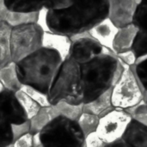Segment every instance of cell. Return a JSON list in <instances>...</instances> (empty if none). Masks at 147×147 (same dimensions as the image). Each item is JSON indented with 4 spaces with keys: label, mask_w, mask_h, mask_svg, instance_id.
Here are the masks:
<instances>
[{
    "label": "cell",
    "mask_w": 147,
    "mask_h": 147,
    "mask_svg": "<svg viewBox=\"0 0 147 147\" xmlns=\"http://www.w3.org/2000/svg\"><path fill=\"white\" fill-rule=\"evenodd\" d=\"M141 1H142V0H135V2H136L137 3H140Z\"/></svg>",
    "instance_id": "cell-38"
},
{
    "label": "cell",
    "mask_w": 147,
    "mask_h": 147,
    "mask_svg": "<svg viewBox=\"0 0 147 147\" xmlns=\"http://www.w3.org/2000/svg\"><path fill=\"white\" fill-rule=\"evenodd\" d=\"M107 146L106 143L99 137L96 132L91 133L85 138V147Z\"/></svg>",
    "instance_id": "cell-32"
},
{
    "label": "cell",
    "mask_w": 147,
    "mask_h": 147,
    "mask_svg": "<svg viewBox=\"0 0 147 147\" xmlns=\"http://www.w3.org/2000/svg\"><path fill=\"white\" fill-rule=\"evenodd\" d=\"M63 60L58 50L43 46L16 63L18 78L22 85L47 95Z\"/></svg>",
    "instance_id": "cell-2"
},
{
    "label": "cell",
    "mask_w": 147,
    "mask_h": 147,
    "mask_svg": "<svg viewBox=\"0 0 147 147\" xmlns=\"http://www.w3.org/2000/svg\"><path fill=\"white\" fill-rule=\"evenodd\" d=\"M16 96L19 99L20 102L25 109L27 114L28 115L29 118H33L42 108L35 100H34L27 92H25L23 90H20L16 92Z\"/></svg>",
    "instance_id": "cell-23"
},
{
    "label": "cell",
    "mask_w": 147,
    "mask_h": 147,
    "mask_svg": "<svg viewBox=\"0 0 147 147\" xmlns=\"http://www.w3.org/2000/svg\"><path fill=\"white\" fill-rule=\"evenodd\" d=\"M15 142L13 125L0 118V147H12Z\"/></svg>",
    "instance_id": "cell-25"
},
{
    "label": "cell",
    "mask_w": 147,
    "mask_h": 147,
    "mask_svg": "<svg viewBox=\"0 0 147 147\" xmlns=\"http://www.w3.org/2000/svg\"><path fill=\"white\" fill-rule=\"evenodd\" d=\"M132 51L136 57V62L147 56V31L139 29L134 38Z\"/></svg>",
    "instance_id": "cell-24"
},
{
    "label": "cell",
    "mask_w": 147,
    "mask_h": 147,
    "mask_svg": "<svg viewBox=\"0 0 147 147\" xmlns=\"http://www.w3.org/2000/svg\"><path fill=\"white\" fill-rule=\"evenodd\" d=\"M75 0H46L45 9L48 10H60L73 5Z\"/></svg>",
    "instance_id": "cell-31"
},
{
    "label": "cell",
    "mask_w": 147,
    "mask_h": 147,
    "mask_svg": "<svg viewBox=\"0 0 147 147\" xmlns=\"http://www.w3.org/2000/svg\"><path fill=\"white\" fill-rule=\"evenodd\" d=\"M112 102V88L96 99L84 104V112L91 113L100 117L114 109Z\"/></svg>",
    "instance_id": "cell-16"
},
{
    "label": "cell",
    "mask_w": 147,
    "mask_h": 147,
    "mask_svg": "<svg viewBox=\"0 0 147 147\" xmlns=\"http://www.w3.org/2000/svg\"><path fill=\"white\" fill-rule=\"evenodd\" d=\"M144 101V90L134 67L125 69L121 78L112 87V102L116 109H127Z\"/></svg>",
    "instance_id": "cell-7"
},
{
    "label": "cell",
    "mask_w": 147,
    "mask_h": 147,
    "mask_svg": "<svg viewBox=\"0 0 147 147\" xmlns=\"http://www.w3.org/2000/svg\"><path fill=\"white\" fill-rule=\"evenodd\" d=\"M40 12L24 13V12L10 11L8 10L1 3V9H0L1 20L8 22L11 27H15L28 22H38L40 19Z\"/></svg>",
    "instance_id": "cell-17"
},
{
    "label": "cell",
    "mask_w": 147,
    "mask_h": 147,
    "mask_svg": "<svg viewBox=\"0 0 147 147\" xmlns=\"http://www.w3.org/2000/svg\"><path fill=\"white\" fill-rule=\"evenodd\" d=\"M42 146L85 147V134L77 120L59 115L39 132Z\"/></svg>",
    "instance_id": "cell-5"
},
{
    "label": "cell",
    "mask_w": 147,
    "mask_h": 147,
    "mask_svg": "<svg viewBox=\"0 0 147 147\" xmlns=\"http://www.w3.org/2000/svg\"><path fill=\"white\" fill-rule=\"evenodd\" d=\"M0 118L12 125H22L30 118L16 96V91L9 90L0 83Z\"/></svg>",
    "instance_id": "cell-9"
},
{
    "label": "cell",
    "mask_w": 147,
    "mask_h": 147,
    "mask_svg": "<svg viewBox=\"0 0 147 147\" xmlns=\"http://www.w3.org/2000/svg\"><path fill=\"white\" fill-rule=\"evenodd\" d=\"M12 27L5 21H0V68L12 61L10 35Z\"/></svg>",
    "instance_id": "cell-19"
},
{
    "label": "cell",
    "mask_w": 147,
    "mask_h": 147,
    "mask_svg": "<svg viewBox=\"0 0 147 147\" xmlns=\"http://www.w3.org/2000/svg\"><path fill=\"white\" fill-rule=\"evenodd\" d=\"M13 129H14L15 141H16L22 135L30 132V121L22 125H13Z\"/></svg>",
    "instance_id": "cell-35"
},
{
    "label": "cell",
    "mask_w": 147,
    "mask_h": 147,
    "mask_svg": "<svg viewBox=\"0 0 147 147\" xmlns=\"http://www.w3.org/2000/svg\"><path fill=\"white\" fill-rule=\"evenodd\" d=\"M59 115L55 105L42 107L40 110L30 119V133L33 134L40 132V130L50 122L54 117Z\"/></svg>",
    "instance_id": "cell-20"
},
{
    "label": "cell",
    "mask_w": 147,
    "mask_h": 147,
    "mask_svg": "<svg viewBox=\"0 0 147 147\" xmlns=\"http://www.w3.org/2000/svg\"><path fill=\"white\" fill-rule=\"evenodd\" d=\"M118 29L119 28H117L109 18H107L95 28H93L91 30H90L89 33L104 47L112 49L113 40Z\"/></svg>",
    "instance_id": "cell-14"
},
{
    "label": "cell",
    "mask_w": 147,
    "mask_h": 147,
    "mask_svg": "<svg viewBox=\"0 0 147 147\" xmlns=\"http://www.w3.org/2000/svg\"><path fill=\"white\" fill-rule=\"evenodd\" d=\"M22 90H23L25 92H27L34 100H35L41 107H48L51 105L49 100H48V96L47 94H44L32 87L29 86H25L23 85Z\"/></svg>",
    "instance_id": "cell-30"
},
{
    "label": "cell",
    "mask_w": 147,
    "mask_h": 147,
    "mask_svg": "<svg viewBox=\"0 0 147 147\" xmlns=\"http://www.w3.org/2000/svg\"><path fill=\"white\" fill-rule=\"evenodd\" d=\"M72 40L70 36L46 31L44 34L43 46L58 50L63 59L70 57Z\"/></svg>",
    "instance_id": "cell-15"
},
{
    "label": "cell",
    "mask_w": 147,
    "mask_h": 147,
    "mask_svg": "<svg viewBox=\"0 0 147 147\" xmlns=\"http://www.w3.org/2000/svg\"><path fill=\"white\" fill-rule=\"evenodd\" d=\"M117 57L123 64L128 66H132L136 64V57L132 50L122 53H119L117 54Z\"/></svg>",
    "instance_id": "cell-34"
},
{
    "label": "cell",
    "mask_w": 147,
    "mask_h": 147,
    "mask_svg": "<svg viewBox=\"0 0 147 147\" xmlns=\"http://www.w3.org/2000/svg\"><path fill=\"white\" fill-rule=\"evenodd\" d=\"M119 62L117 54L106 47L104 53L81 65L84 103L96 99L115 85Z\"/></svg>",
    "instance_id": "cell-3"
},
{
    "label": "cell",
    "mask_w": 147,
    "mask_h": 147,
    "mask_svg": "<svg viewBox=\"0 0 147 147\" xmlns=\"http://www.w3.org/2000/svg\"><path fill=\"white\" fill-rule=\"evenodd\" d=\"M138 30L139 28L134 23L120 28L113 40V51L116 54H119L132 50L133 43Z\"/></svg>",
    "instance_id": "cell-12"
},
{
    "label": "cell",
    "mask_w": 147,
    "mask_h": 147,
    "mask_svg": "<svg viewBox=\"0 0 147 147\" xmlns=\"http://www.w3.org/2000/svg\"><path fill=\"white\" fill-rule=\"evenodd\" d=\"M107 146L128 147V145H127V142H126L122 138H121V139H119V140H115V141H114V142H112V143L109 144Z\"/></svg>",
    "instance_id": "cell-36"
},
{
    "label": "cell",
    "mask_w": 147,
    "mask_h": 147,
    "mask_svg": "<svg viewBox=\"0 0 147 147\" xmlns=\"http://www.w3.org/2000/svg\"><path fill=\"white\" fill-rule=\"evenodd\" d=\"M1 3L10 11L33 13L42 11L46 0H1Z\"/></svg>",
    "instance_id": "cell-18"
},
{
    "label": "cell",
    "mask_w": 147,
    "mask_h": 147,
    "mask_svg": "<svg viewBox=\"0 0 147 147\" xmlns=\"http://www.w3.org/2000/svg\"><path fill=\"white\" fill-rule=\"evenodd\" d=\"M13 147H34V134L29 132L22 135L14 142Z\"/></svg>",
    "instance_id": "cell-33"
},
{
    "label": "cell",
    "mask_w": 147,
    "mask_h": 147,
    "mask_svg": "<svg viewBox=\"0 0 147 147\" xmlns=\"http://www.w3.org/2000/svg\"><path fill=\"white\" fill-rule=\"evenodd\" d=\"M146 104H147V100H146Z\"/></svg>",
    "instance_id": "cell-40"
},
{
    "label": "cell",
    "mask_w": 147,
    "mask_h": 147,
    "mask_svg": "<svg viewBox=\"0 0 147 147\" xmlns=\"http://www.w3.org/2000/svg\"><path fill=\"white\" fill-rule=\"evenodd\" d=\"M0 83L5 88L16 92L22 88L23 85L18 78L15 62H10L0 68Z\"/></svg>",
    "instance_id": "cell-21"
},
{
    "label": "cell",
    "mask_w": 147,
    "mask_h": 147,
    "mask_svg": "<svg viewBox=\"0 0 147 147\" xmlns=\"http://www.w3.org/2000/svg\"><path fill=\"white\" fill-rule=\"evenodd\" d=\"M55 107L58 110L59 115H62L77 121L84 112V104L74 105V104L68 103L65 101H62L57 103Z\"/></svg>",
    "instance_id": "cell-26"
},
{
    "label": "cell",
    "mask_w": 147,
    "mask_h": 147,
    "mask_svg": "<svg viewBox=\"0 0 147 147\" xmlns=\"http://www.w3.org/2000/svg\"><path fill=\"white\" fill-rule=\"evenodd\" d=\"M34 147H43L40 139L39 133H36L34 134Z\"/></svg>",
    "instance_id": "cell-37"
},
{
    "label": "cell",
    "mask_w": 147,
    "mask_h": 147,
    "mask_svg": "<svg viewBox=\"0 0 147 147\" xmlns=\"http://www.w3.org/2000/svg\"><path fill=\"white\" fill-rule=\"evenodd\" d=\"M51 105L65 101L74 105L84 103L81 65L71 57L63 60L47 94Z\"/></svg>",
    "instance_id": "cell-4"
},
{
    "label": "cell",
    "mask_w": 147,
    "mask_h": 147,
    "mask_svg": "<svg viewBox=\"0 0 147 147\" xmlns=\"http://www.w3.org/2000/svg\"><path fill=\"white\" fill-rule=\"evenodd\" d=\"M74 37L77 38L71 37L72 40V44L70 57L80 65L91 60L105 52L106 47L92 37L89 32L76 35Z\"/></svg>",
    "instance_id": "cell-10"
},
{
    "label": "cell",
    "mask_w": 147,
    "mask_h": 147,
    "mask_svg": "<svg viewBox=\"0 0 147 147\" xmlns=\"http://www.w3.org/2000/svg\"><path fill=\"white\" fill-rule=\"evenodd\" d=\"M133 67L142 89L147 90V56L139 59Z\"/></svg>",
    "instance_id": "cell-28"
},
{
    "label": "cell",
    "mask_w": 147,
    "mask_h": 147,
    "mask_svg": "<svg viewBox=\"0 0 147 147\" xmlns=\"http://www.w3.org/2000/svg\"><path fill=\"white\" fill-rule=\"evenodd\" d=\"M139 29L147 30V2L141 1L136 6L133 22Z\"/></svg>",
    "instance_id": "cell-27"
},
{
    "label": "cell",
    "mask_w": 147,
    "mask_h": 147,
    "mask_svg": "<svg viewBox=\"0 0 147 147\" xmlns=\"http://www.w3.org/2000/svg\"><path fill=\"white\" fill-rule=\"evenodd\" d=\"M45 28L39 22H28L12 27L10 50L16 63L43 47Z\"/></svg>",
    "instance_id": "cell-6"
},
{
    "label": "cell",
    "mask_w": 147,
    "mask_h": 147,
    "mask_svg": "<svg viewBox=\"0 0 147 147\" xmlns=\"http://www.w3.org/2000/svg\"><path fill=\"white\" fill-rule=\"evenodd\" d=\"M78 121L81 128L83 129L85 136H87L91 133L96 132L100 122V116L91 113L83 112Z\"/></svg>",
    "instance_id": "cell-22"
},
{
    "label": "cell",
    "mask_w": 147,
    "mask_h": 147,
    "mask_svg": "<svg viewBox=\"0 0 147 147\" xmlns=\"http://www.w3.org/2000/svg\"><path fill=\"white\" fill-rule=\"evenodd\" d=\"M137 4L135 0H109V18L119 28L129 25L133 22Z\"/></svg>",
    "instance_id": "cell-11"
},
{
    "label": "cell",
    "mask_w": 147,
    "mask_h": 147,
    "mask_svg": "<svg viewBox=\"0 0 147 147\" xmlns=\"http://www.w3.org/2000/svg\"><path fill=\"white\" fill-rule=\"evenodd\" d=\"M109 16V0H75L65 9H46V31L74 37L89 32Z\"/></svg>",
    "instance_id": "cell-1"
},
{
    "label": "cell",
    "mask_w": 147,
    "mask_h": 147,
    "mask_svg": "<svg viewBox=\"0 0 147 147\" xmlns=\"http://www.w3.org/2000/svg\"><path fill=\"white\" fill-rule=\"evenodd\" d=\"M142 1H145V2H147V0H142Z\"/></svg>",
    "instance_id": "cell-39"
},
{
    "label": "cell",
    "mask_w": 147,
    "mask_h": 147,
    "mask_svg": "<svg viewBox=\"0 0 147 147\" xmlns=\"http://www.w3.org/2000/svg\"><path fill=\"white\" fill-rule=\"evenodd\" d=\"M126 110L131 115L133 119H135L147 126V104L145 101Z\"/></svg>",
    "instance_id": "cell-29"
},
{
    "label": "cell",
    "mask_w": 147,
    "mask_h": 147,
    "mask_svg": "<svg viewBox=\"0 0 147 147\" xmlns=\"http://www.w3.org/2000/svg\"><path fill=\"white\" fill-rule=\"evenodd\" d=\"M132 119L131 115L126 109L115 108L108 114L100 117L96 133L108 146L122 138Z\"/></svg>",
    "instance_id": "cell-8"
},
{
    "label": "cell",
    "mask_w": 147,
    "mask_h": 147,
    "mask_svg": "<svg viewBox=\"0 0 147 147\" xmlns=\"http://www.w3.org/2000/svg\"><path fill=\"white\" fill-rule=\"evenodd\" d=\"M122 139L128 146L147 147V126L132 119L129 122Z\"/></svg>",
    "instance_id": "cell-13"
}]
</instances>
